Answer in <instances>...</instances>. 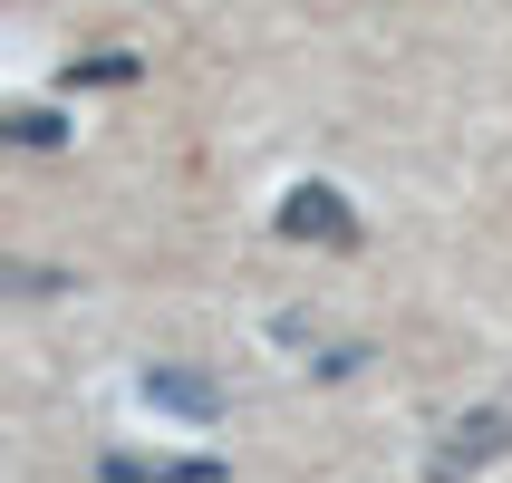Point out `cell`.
<instances>
[{"mask_svg": "<svg viewBox=\"0 0 512 483\" xmlns=\"http://www.w3.org/2000/svg\"><path fill=\"white\" fill-rule=\"evenodd\" d=\"M281 232H290V242H329V252H348V242H358V213H348L339 184H290V194H281Z\"/></svg>", "mask_w": 512, "mask_h": 483, "instance_id": "1", "label": "cell"}, {"mask_svg": "<svg viewBox=\"0 0 512 483\" xmlns=\"http://www.w3.org/2000/svg\"><path fill=\"white\" fill-rule=\"evenodd\" d=\"M493 455H512V416H503V406H484V416L445 426V445H435V483L474 474V464H493Z\"/></svg>", "mask_w": 512, "mask_h": 483, "instance_id": "2", "label": "cell"}, {"mask_svg": "<svg viewBox=\"0 0 512 483\" xmlns=\"http://www.w3.org/2000/svg\"><path fill=\"white\" fill-rule=\"evenodd\" d=\"M145 406H165L184 426H223V387L203 368H145Z\"/></svg>", "mask_w": 512, "mask_h": 483, "instance_id": "3", "label": "cell"}, {"mask_svg": "<svg viewBox=\"0 0 512 483\" xmlns=\"http://www.w3.org/2000/svg\"><path fill=\"white\" fill-rule=\"evenodd\" d=\"M107 483H223V464H136V455H107Z\"/></svg>", "mask_w": 512, "mask_h": 483, "instance_id": "4", "label": "cell"}, {"mask_svg": "<svg viewBox=\"0 0 512 483\" xmlns=\"http://www.w3.org/2000/svg\"><path fill=\"white\" fill-rule=\"evenodd\" d=\"M10 136H20V145H58V136H68V126H58L49 107H20V116H10Z\"/></svg>", "mask_w": 512, "mask_h": 483, "instance_id": "5", "label": "cell"}]
</instances>
